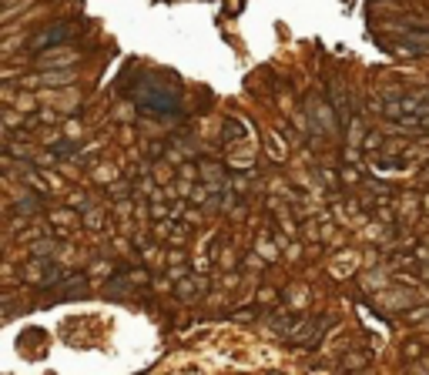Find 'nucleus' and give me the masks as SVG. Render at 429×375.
I'll list each match as a JSON object with an SVG mask.
<instances>
[{"label": "nucleus", "instance_id": "f03ea898", "mask_svg": "<svg viewBox=\"0 0 429 375\" xmlns=\"http://www.w3.org/2000/svg\"><path fill=\"white\" fill-rule=\"evenodd\" d=\"M71 34H74V27H71V24H54V27H48V30H44V34H41V37H37L30 47H34V50H44V47H51V44H64Z\"/></svg>", "mask_w": 429, "mask_h": 375}, {"label": "nucleus", "instance_id": "7ed1b4c3", "mask_svg": "<svg viewBox=\"0 0 429 375\" xmlns=\"http://www.w3.org/2000/svg\"><path fill=\"white\" fill-rule=\"evenodd\" d=\"M403 47L412 54H429V27H406Z\"/></svg>", "mask_w": 429, "mask_h": 375}, {"label": "nucleus", "instance_id": "f257e3e1", "mask_svg": "<svg viewBox=\"0 0 429 375\" xmlns=\"http://www.w3.org/2000/svg\"><path fill=\"white\" fill-rule=\"evenodd\" d=\"M138 104H141V111H148V114H165V118H178V94L171 91H161V87H154L151 94H138Z\"/></svg>", "mask_w": 429, "mask_h": 375}]
</instances>
